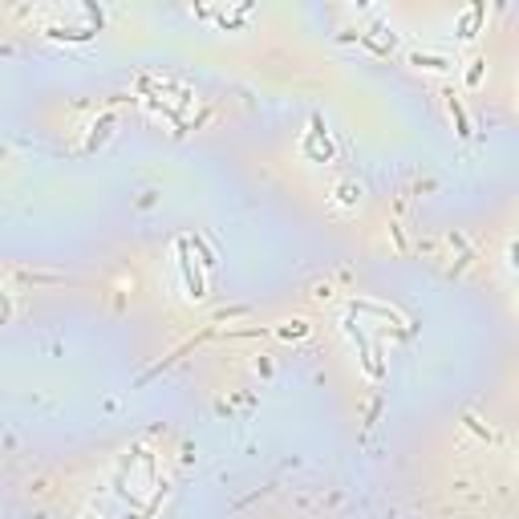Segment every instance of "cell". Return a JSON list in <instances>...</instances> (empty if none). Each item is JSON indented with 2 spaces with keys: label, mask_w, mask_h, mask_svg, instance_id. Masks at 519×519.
<instances>
[{
  "label": "cell",
  "mask_w": 519,
  "mask_h": 519,
  "mask_svg": "<svg viewBox=\"0 0 519 519\" xmlns=\"http://www.w3.org/2000/svg\"><path fill=\"white\" fill-rule=\"evenodd\" d=\"M191 243L187 240H183V243H178V268H183V280H187V292H191V296H195V301H199V296H203V280H199V272H195V268H191Z\"/></svg>",
  "instance_id": "6da1fadb"
},
{
  "label": "cell",
  "mask_w": 519,
  "mask_h": 519,
  "mask_svg": "<svg viewBox=\"0 0 519 519\" xmlns=\"http://www.w3.org/2000/svg\"><path fill=\"white\" fill-rule=\"evenodd\" d=\"M479 21H483V4H475V9L463 16V33H458V37H475V25H479Z\"/></svg>",
  "instance_id": "7a4b0ae2"
},
{
  "label": "cell",
  "mask_w": 519,
  "mask_h": 519,
  "mask_svg": "<svg viewBox=\"0 0 519 519\" xmlns=\"http://www.w3.org/2000/svg\"><path fill=\"white\" fill-rule=\"evenodd\" d=\"M450 118H455V126L463 138H470V126H467V114H463V106H458V98H450Z\"/></svg>",
  "instance_id": "3957f363"
},
{
  "label": "cell",
  "mask_w": 519,
  "mask_h": 519,
  "mask_svg": "<svg viewBox=\"0 0 519 519\" xmlns=\"http://www.w3.org/2000/svg\"><path fill=\"white\" fill-rule=\"evenodd\" d=\"M410 61H414V65H426V69H446V65H450V61H443V57H422V53H414Z\"/></svg>",
  "instance_id": "277c9868"
}]
</instances>
